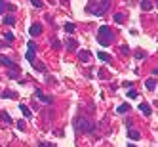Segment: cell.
<instances>
[{"mask_svg": "<svg viewBox=\"0 0 158 147\" xmlns=\"http://www.w3.org/2000/svg\"><path fill=\"white\" fill-rule=\"evenodd\" d=\"M76 48H78V42H76L74 38H69L67 40V50H71V52H74Z\"/></svg>", "mask_w": 158, "mask_h": 147, "instance_id": "cell-14", "label": "cell"}, {"mask_svg": "<svg viewBox=\"0 0 158 147\" xmlns=\"http://www.w3.org/2000/svg\"><path fill=\"white\" fill-rule=\"evenodd\" d=\"M0 63H2V65H6V67H17V65H15L10 58H6V55H0Z\"/></svg>", "mask_w": 158, "mask_h": 147, "instance_id": "cell-11", "label": "cell"}, {"mask_svg": "<svg viewBox=\"0 0 158 147\" xmlns=\"http://www.w3.org/2000/svg\"><path fill=\"white\" fill-rule=\"evenodd\" d=\"M141 10L143 12L152 10V0H141Z\"/></svg>", "mask_w": 158, "mask_h": 147, "instance_id": "cell-13", "label": "cell"}, {"mask_svg": "<svg viewBox=\"0 0 158 147\" xmlns=\"http://www.w3.org/2000/svg\"><path fill=\"white\" fill-rule=\"evenodd\" d=\"M120 52H122L124 55H128V54H129V48H128V46H120Z\"/></svg>", "mask_w": 158, "mask_h": 147, "instance_id": "cell-30", "label": "cell"}, {"mask_svg": "<svg viewBox=\"0 0 158 147\" xmlns=\"http://www.w3.org/2000/svg\"><path fill=\"white\" fill-rule=\"evenodd\" d=\"M34 97H36V99H40L42 103H46V105H54V97L46 96V94L40 92V90H34Z\"/></svg>", "mask_w": 158, "mask_h": 147, "instance_id": "cell-3", "label": "cell"}, {"mask_svg": "<svg viewBox=\"0 0 158 147\" xmlns=\"http://www.w3.org/2000/svg\"><path fill=\"white\" fill-rule=\"evenodd\" d=\"M0 97H4V99H17V92H14V90H2Z\"/></svg>", "mask_w": 158, "mask_h": 147, "instance_id": "cell-7", "label": "cell"}, {"mask_svg": "<svg viewBox=\"0 0 158 147\" xmlns=\"http://www.w3.org/2000/svg\"><path fill=\"white\" fill-rule=\"evenodd\" d=\"M133 55H135L137 59H145V58H147V52H141V50H137V52H135V54H133Z\"/></svg>", "mask_w": 158, "mask_h": 147, "instance_id": "cell-22", "label": "cell"}, {"mask_svg": "<svg viewBox=\"0 0 158 147\" xmlns=\"http://www.w3.org/2000/svg\"><path fill=\"white\" fill-rule=\"evenodd\" d=\"M116 111H118V113H128V111H129V105H128V103H122L118 109H116Z\"/></svg>", "mask_w": 158, "mask_h": 147, "instance_id": "cell-21", "label": "cell"}, {"mask_svg": "<svg viewBox=\"0 0 158 147\" xmlns=\"http://www.w3.org/2000/svg\"><path fill=\"white\" fill-rule=\"evenodd\" d=\"M17 130H25V120H17Z\"/></svg>", "mask_w": 158, "mask_h": 147, "instance_id": "cell-27", "label": "cell"}, {"mask_svg": "<svg viewBox=\"0 0 158 147\" xmlns=\"http://www.w3.org/2000/svg\"><path fill=\"white\" fill-rule=\"evenodd\" d=\"M78 59L80 61H84V63H86V61H90L92 59V54H90V52H78Z\"/></svg>", "mask_w": 158, "mask_h": 147, "instance_id": "cell-12", "label": "cell"}, {"mask_svg": "<svg viewBox=\"0 0 158 147\" xmlns=\"http://www.w3.org/2000/svg\"><path fill=\"white\" fill-rule=\"evenodd\" d=\"M29 35H31V36H38V35H42V25H40V23H32L31 29H29Z\"/></svg>", "mask_w": 158, "mask_h": 147, "instance_id": "cell-6", "label": "cell"}, {"mask_svg": "<svg viewBox=\"0 0 158 147\" xmlns=\"http://www.w3.org/2000/svg\"><path fill=\"white\" fill-rule=\"evenodd\" d=\"M126 96L129 97V99H135V97H137V92L132 88V90H128V92H126Z\"/></svg>", "mask_w": 158, "mask_h": 147, "instance_id": "cell-23", "label": "cell"}, {"mask_svg": "<svg viewBox=\"0 0 158 147\" xmlns=\"http://www.w3.org/2000/svg\"><path fill=\"white\" fill-rule=\"evenodd\" d=\"M38 147H55V145H54V143H48V141H40Z\"/></svg>", "mask_w": 158, "mask_h": 147, "instance_id": "cell-29", "label": "cell"}, {"mask_svg": "<svg viewBox=\"0 0 158 147\" xmlns=\"http://www.w3.org/2000/svg\"><path fill=\"white\" fill-rule=\"evenodd\" d=\"M109 6H111V0H99V8H95L92 14L94 15H103L105 12L109 10Z\"/></svg>", "mask_w": 158, "mask_h": 147, "instance_id": "cell-4", "label": "cell"}, {"mask_svg": "<svg viewBox=\"0 0 158 147\" xmlns=\"http://www.w3.org/2000/svg\"><path fill=\"white\" fill-rule=\"evenodd\" d=\"M65 31L69 32V35H72V32L76 31V27H74V23H65Z\"/></svg>", "mask_w": 158, "mask_h": 147, "instance_id": "cell-18", "label": "cell"}, {"mask_svg": "<svg viewBox=\"0 0 158 147\" xmlns=\"http://www.w3.org/2000/svg\"><path fill=\"white\" fill-rule=\"evenodd\" d=\"M139 109H141V113H143V115H151V113H152V109H151V105H147V103H141L139 105Z\"/></svg>", "mask_w": 158, "mask_h": 147, "instance_id": "cell-15", "label": "cell"}, {"mask_svg": "<svg viewBox=\"0 0 158 147\" xmlns=\"http://www.w3.org/2000/svg\"><path fill=\"white\" fill-rule=\"evenodd\" d=\"M114 21H116V23H124V21H126L124 14H114Z\"/></svg>", "mask_w": 158, "mask_h": 147, "instance_id": "cell-20", "label": "cell"}, {"mask_svg": "<svg viewBox=\"0 0 158 147\" xmlns=\"http://www.w3.org/2000/svg\"><path fill=\"white\" fill-rule=\"evenodd\" d=\"M128 147H135V145H132V143H129V145H128Z\"/></svg>", "mask_w": 158, "mask_h": 147, "instance_id": "cell-33", "label": "cell"}, {"mask_svg": "<svg viewBox=\"0 0 158 147\" xmlns=\"http://www.w3.org/2000/svg\"><path fill=\"white\" fill-rule=\"evenodd\" d=\"M72 126H74V130L78 134H92L95 130V124L90 120V118H84V117H76L74 122H72Z\"/></svg>", "mask_w": 158, "mask_h": 147, "instance_id": "cell-1", "label": "cell"}, {"mask_svg": "<svg viewBox=\"0 0 158 147\" xmlns=\"http://www.w3.org/2000/svg\"><path fill=\"white\" fill-rule=\"evenodd\" d=\"M128 138H129V140H133V141H137V140H141V134L137 132V130L129 128V130H128Z\"/></svg>", "mask_w": 158, "mask_h": 147, "instance_id": "cell-9", "label": "cell"}, {"mask_svg": "<svg viewBox=\"0 0 158 147\" xmlns=\"http://www.w3.org/2000/svg\"><path fill=\"white\" fill-rule=\"evenodd\" d=\"M97 40H99L101 46H109V44H111V40H112V31L109 29L107 25H103V27L99 29V32H97Z\"/></svg>", "mask_w": 158, "mask_h": 147, "instance_id": "cell-2", "label": "cell"}, {"mask_svg": "<svg viewBox=\"0 0 158 147\" xmlns=\"http://www.w3.org/2000/svg\"><path fill=\"white\" fill-rule=\"evenodd\" d=\"M14 38H15V36L11 35L10 31H8V32H6V40H8V42H14Z\"/></svg>", "mask_w": 158, "mask_h": 147, "instance_id": "cell-28", "label": "cell"}, {"mask_svg": "<svg viewBox=\"0 0 158 147\" xmlns=\"http://www.w3.org/2000/svg\"><path fill=\"white\" fill-rule=\"evenodd\" d=\"M59 44H61V42H59L57 38H54V40H51V46H54V48H59Z\"/></svg>", "mask_w": 158, "mask_h": 147, "instance_id": "cell-31", "label": "cell"}, {"mask_svg": "<svg viewBox=\"0 0 158 147\" xmlns=\"http://www.w3.org/2000/svg\"><path fill=\"white\" fill-rule=\"evenodd\" d=\"M31 2H32V6H34V8H42L44 6L42 0H31Z\"/></svg>", "mask_w": 158, "mask_h": 147, "instance_id": "cell-26", "label": "cell"}, {"mask_svg": "<svg viewBox=\"0 0 158 147\" xmlns=\"http://www.w3.org/2000/svg\"><path fill=\"white\" fill-rule=\"evenodd\" d=\"M6 10H8V4L4 2V0H0V14H4Z\"/></svg>", "mask_w": 158, "mask_h": 147, "instance_id": "cell-24", "label": "cell"}, {"mask_svg": "<svg viewBox=\"0 0 158 147\" xmlns=\"http://www.w3.org/2000/svg\"><path fill=\"white\" fill-rule=\"evenodd\" d=\"M19 109H21V113H23V117H25V118H31V117H32L31 109L27 107V105H19Z\"/></svg>", "mask_w": 158, "mask_h": 147, "instance_id": "cell-16", "label": "cell"}, {"mask_svg": "<svg viewBox=\"0 0 158 147\" xmlns=\"http://www.w3.org/2000/svg\"><path fill=\"white\" fill-rule=\"evenodd\" d=\"M32 65H34V69H38V71H46V67H44L42 63H36V61H32Z\"/></svg>", "mask_w": 158, "mask_h": 147, "instance_id": "cell-25", "label": "cell"}, {"mask_svg": "<svg viewBox=\"0 0 158 147\" xmlns=\"http://www.w3.org/2000/svg\"><path fill=\"white\" fill-rule=\"evenodd\" d=\"M97 58H99V61H111V55H109L107 52H99Z\"/></svg>", "mask_w": 158, "mask_h": 147, "instance_id": "cell-17", "label": "cell"}, {"mask_svg": "<svg viewBox=\"0 0 158 147\" xmlns=\"http://www.w3.org/2000/svg\"><path fill=\"white\" fill-rule=\"evenodd\" d=\"M145 86H147V90L154 92V90H156V79H154V76H151V79H149L147 82H145Z\"/></svg>", "mask_w": 158, "mask_h": 147, "instance_id": "cell-10", "label": "cell"}, {"mask_svg": "<svg viewBox=\"0 0 158 147\" xmlns=\"http://www.w3.org/2000/svg\"><path fill=\"white\" fill-rule=\"evenodd\" d=\"M0 120H2L4 124H11V122H14V118L10 117V113H8V111H2V113H0Z\"/></svg>", "mask_w": 158, "mask_h": 147, "instance_id": "cell-8", "label": "cell"}, {"mask_svg": "<svg viewBox=\"0 0 158 147\" xmlns=\"http://www.w3.org/2000/svg\"><path fill=\"white\" fill-rule=\"evenodd\" d=\"M8 46V42H0V50H2V48H6Z\"/></svg>", "mask_w": 158, "mask_h": 147, "instance_id": "cell-32", "label": "cell"}, {"mask_svg": "<svg viewBox=\"0 0 158 147\" xmlns=\"http://www.w3.org/2000/svg\"><path fill=\"white\" fill-rule=\"evenodd\" d=\"M27 48H29V50H27V54H25V59L32 63V61H34V58H36V44L31 40V42L27 44Z\"/></svg>", "mask_w": 158, "mask_h": 147, "instance_id": "cell-5", "label": "cell"}, {"mask_svg": "<svg viewBox=\"0 0 158 147\" xmlns=\"http://www.w3.org/2000/svg\"><path fill=\"white\" fill-rule=\"evenodd\" d=\"M14 23H15L14 15H6V17H4V25H14Z\"/></svg>", "mask_w": 158, "mask_h": 147, "instance_id": "cell-19", "label": "cell"}]
</instances>
